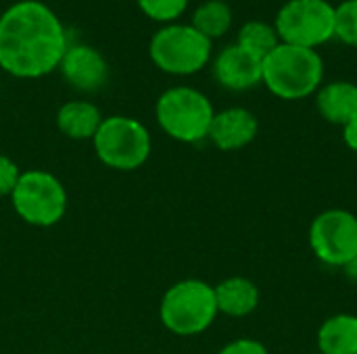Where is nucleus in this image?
I'll use <instances>...</instances> for the list:
<instances>
[{
    "label": "nucleus",
    "mask_w": 357,
    "mask_h": 354,
    "mask_svg": "<svg viewBox=\"0 0 357 354\" xmlns=\"http://www.w3.org/2000/svg\"><path fill=\"white\" fill-rule=\"evenodd\" d=\"M69 48L56 13L40 0H21L0 15V69L36 79L59 69Z\"/></svg>",
    "instance_id": "obj_1"
},
{
    "label": "nucleus",
    "mask_w": 357,
    "mask_h": 354,
    "mask_svg": "<svg viewBox=\"0 0 357 354\" xmlns=\"http://www.w3.org/2000/svg\"><path fill=\"white\" fill-rule=\"evenodd\" d=\"M324 77L322 56L314 48L278 44L264 58V83L282 100H301L314 94Z\"/></svg>",
    "instance_id": "obj_2"
},
{
    "label": "nucleus",
    "mask_w": 357,
    "mask_h": 354,
    "mask_svg": "<svg viewBox=\"0 0 357 354\" xmlns=\"http://www.w3.org/2000/svg\"><path fill=\"white\" fill-rule=\"evenodd\" d=\"M213 286L203 280H182L174 284L161 300V323L176 336H197L211 328L218 317Z\"/></svg>",
    "instance_id": "obj_3"
},
{
    "label": "nucleus",
    "mask_w": 357,
    "mask_h": 354,
    "mask_svg": "<svg viewBox=\"0 0 357 354\" xmlns=\"http://www.w3.org/2000/svg\"><path fill=\"white\" fill-rule=\"evenodd\" d=\"M155 115L159 127L169 138L195 144L209 136L215 111L203 92L188 86H176L159 96Z\"/></svg>",
    "instance_id": "obj_4"
},
{
    "label": "nucleus",
    "mask_w": 357,
    "mask_h": 354,
    "mask_svg": "<svg viewBox=\"0 0 357 354\" xmlns=\"http://www.w3.org/2000/svg\"><path fill=\"white\" fill-rule=\"evenodd\" d=\"M96 156L111 169L134 171L151 156V134L132 117L115 115L102 119L96 136L92 138Z\"/></svg>",
    "instance_id": "obj_5"
},
{
    "label": "nucleus",
    "mask_w": 357,
    "mask_h": 354,
    "mask_svg": "<svg viewBox=\"0 0 357 354\" xmlns=\"http://www.w3.org/2000/svg\"><path fill=\"white\" fill-rule=\"evenodd\" d=\"M151 61L165 73L192 75L211 58V40L192 25L172 23L161 27L149 44Z\"/></svg>",
    "instance_id": "obj_6"
},
{
    "label": "nucleus",
    "mask_w": 357,
    "mask_h": 354,
    "mask_svg": "<svg viewBox=\"0 0 357 354\" xmlns=\"http://www.w3.org/2000/svg\"><path fill=\"white\" fill-rule=\"evenodd\" d=\"M10 200L15 213L33 227L56 225L67 213L65 186L52 173L42 169L21 173Z\"/></svg>",
    "instance_id": "obj_7"
},
{
    "label": "nucleus",
    "mask_w": 357,
    "mask_h": 354,
    "mask_svg": "<svg viewBox=\"0 0 357 354\" xmlns=\"http://www.w3.org/2000/svg\"><path fill=\"white\" fill-rule=\"evenodd\" d=\"M282 44L314 48L335 38V6L326 0H289L276 15Z\"/></svg>",
    "instance_id": "obj_8"
},
{
    "label": "nucleus",
    "mask_w": 357,
    "mask_h": 354,
    "mask_svg": "<svg viewBox=\"0 0 357 354\" xmlns=\"http://www.w3.org/2000/svg\"><path fill=\"white\" fill-rule=\"evenodd\" d=\"M312 252L331 267H347L357 259V215L345 209H328L310 225Z\"/></svg>",
    "instance_id": "obj_9"
},
{
    "label": "nucleus",
    "mask_w": 357,
    "mask_h": 354,
    "mask_svg": "<svg viewBox=\"0 0 357 354\" xmlns=\"http://www.w3.org/2000/svg\"><path fill=\"white\" fill-rule=\"evenodd\" d=\"M65 81L77 92H98L109 79L105 56L88 44H71L59 65Z\"/></svg>",
    "instance_id": "obj_10"
},
{
    "label": "nucleus",
    "mask_w": 357,
    "mask_h": 354,
    "mask_svg": "<svg viewBox=\"0 0 357 354\" xmlns=\"http://www.w3.org/2000/svg\"><path fill=\"white\" fill-rule=\"evenodd\" d=\"M213 75L218 83L228 90H251L264 79V61L234 44L218 54L213 63Z\"/></svg>",
    "instance_id": "obj_11"
},
{
    "label": "nucleus",
    "mask_w": 357,
    "mask_h": 354,
    "mask_svg": "<svg viewBox=\"0 0 357 354\" xmlns=\"http://www.w3.org/2000/svg\"><path fill=\"white\" fill-rule=\"evenodd\" d=\"M259 131L257 117L241 106L226 108L222 113H215L211 127H209V140L224 152L241 150L249 146Z\"/></svg>",
    "instance_id": "obj_12"
},
{
    "label": "nucleus",
    "mask_w": 357,
    "mask_h": 354,
    "mask_svg": "<svg viewBox=\"0 0 357 354\" xmlns=\"http://www.w3.org/2000/svg\"><path fill=\"white\" fill-rule=\"evenodd\" d=\"M213 292H215L218 311L234 319L251 315L259 307V298H261L255 282L241 275L222 280L218 286H213Z\"/></svg>",
    "instance_id": "obj_13"
},
{
    "label": "nucleus",
    "mask_w": 357,
    "mask_h": 354,
    "mask_svg": "<svg viewBox=\"0 0 357 354\" xmlns=\"http://www.w3.org/2000/svg\"><path fill=\"white\" fill-rule=\"evenodd\" d=\"M316 106L326 121L343 127L357 117V86L351 81H333L320 88Z\"/></svg>",
    "instance_id": "obj_14"
},
{
    "label": "nucleus",
    "mask_w": 357,
    "mask_h": 354,
    "mask_svg": "<svg viewBox=\"0 0 357 354\" xmlns=\"http://www.w3.org/2000/svg\"><path fill=\"white\" fill-rule=\"evenodd\" d=\"M102 123V115L96 104L88 100L65 102L56 113V125L63 136L71 140H92Z\"/></svg>",
    "instance_id": "obj_15"
},
{
    "label": "nucleus",
    "mask_w": 357,
    "mask_h": 354,
    "mask_svg": "<svg viewBox=\"0 0 357 354\" xmlns=\"http://www.w3.org/2000/svg\"><path fill=\"white\" fill-rule=\"evenodd\" d=\"M320 354H357V315L339 313L318 330Z\"/></svg>",
    "instance_id": "obj_16"
},
{
    "label": "nucleus",
    "mask_w": 357,
    "mask_h": 354,
    "mask_svg": "<svg viewBox=\"0 0 357 354\" xmlns=\"http://www.w3.org/2000/svg\"><path fill=\"white\" fill-rule=\"evenodd\" d=\"M230 25H232V10L222 0H207L192 15V27L209 40L222 38L230 29Z\"/></svg>",
    "instance_id": "obj_17"
},
{
    "label": "nucleus",
    "mask_w": 357,
    "mask_h": 354,
    "mask_svg": "<svg viewBox=\"0 0 357 354\" xmlns=\"http://www.w3.org/2000/svg\"><path fill=\"white\" fill-rule=\"evenodd\" d=\"M278 40L280 38H278V33H276V29L272 25H268L264 21H249V23H245L241 27L236 44L264 61L280 44Z\"/></svg>",
    "instance_id": "obj_18"
},
{
    "label": "nucleus",
    "mask_w": 357,
    "mask_h": 354,
    "mask_svg": "<svg viewBox=\"0 0 357 354\" xmlns=\"http://www.w3.org/2000/svg\"><path fill=\"white\" fill-rule=\"evenodd\" d=\"M335 35L349 46H357V0H345L335 8Z\"/></svg>",
    "instance_id": "obj_19"
},
{
    "label": "nucleus",
    "mask_w": 357,
    "mask_h": 354,
    "mask_svg": "<svg viewBox=\"0 0 357 354\" xmlns=\"http://www.w3.org/2000/svg\"><path fill=\"white\" fill-rule=\"evenodd\" d=\"M136 2L149 19L159 23H169L178 19L188 6V0H136Z\"/></svg>",
    "instance_id": "obj_20"
},
{
    "label": "nucleus",
    "mask_w": 357,
    "mask_h": 354,
    "mask_svg": "<svg viewBox=\"0 0 357 354\" xmlns=\"http://www.w3.org/2000/svg\"><path fill=\"white\" fill-rule=\"evenodd\" d=\"M19 167L15 161H10L8 156L0 154V196H10L17 182H19Z\"/></svg>",
    "instance_id": "obj_21"
},
{
    "label": "nucleus",
    "mask_w": 357,
    "mask_h": 354,
    "mask_svg": "<svg viewBox=\"0 0 357 354\" xmlns=\"http://www.w3.org/2000/svg\"><path fill=\"white\" fill-rule=\"evenodd\" d=\"M218 354H270L268 348L259 342V340H253V338H241V340H234L230 344H226Z\"/></svg>",
    "instance_id": "obj_22"
},
{
    "label": "nucleus",
    "mask_w": 357,
    "mask_h": 354,
    "mask_svg": "<svg viewBox=\"0 0 357 354\" xmlns=\"http://www.w3.org/2000/svg\"><path fill=\"white\" fill-rule=\"evenodd\" d=\"M343 142L347 144L349 150L357 152V117L343 125Z\"/></svg>",
    "instance_id": "obj_23"
},
{
    "label": "nucleus",
    "mask_w": 357,
    "mask_h": 354,
    "mask_svg": "<svg viewBox=\"0 0 357 354\" xmlns=\"http://www.w3.org/2000/svg\"><path fill=\"white\" fill-rule=\"evenodd\" d=\"M345 271H347V275H349L351 280H356L357 282V259H354V261L345 267Z\"/></svg>",
    "instance_id": "obj_24"
}]
</instances>
